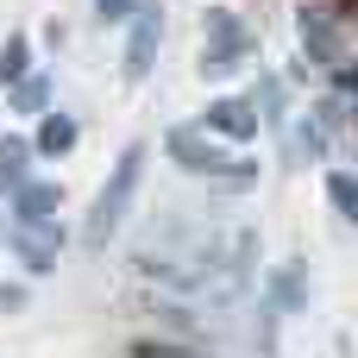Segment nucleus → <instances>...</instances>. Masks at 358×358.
<instances>
[{"label":"nucleus","instance_id":"nucleus-9","mask_svg":"<svg viewBox=\"0 0 358 358\" xmlns=\"http://www.w3.org/2000/svg\"><path fill=\"white\" fill-rule=\"evenodd\" d=\"M25 164H31V138H19V132H6V138H0V189H19V182L31 176Z\"/></svg>","mask_w":358,"mask_h":358},{"label":"nucleus","instance_id":"nucleus-4","mask_svg":"<svg viewBox=\"0 0 358 358\" xmlns=\"http://www.w3.org/2000/svg\"><path fill=\"white\" fill-rule=\"evenodd\" d=\"M164 44V6H132V38H126V82H145Z\"/></svg>","mask_w":358,"mask_h":358},{"label":"nucleus","instance_id":"nucleus-13","mask_svg":"<svg viewBox=\"0 0 358 358\" xmlns=\"http://www.w3.org/2000/svg\"><path fill=\"white\" fill-rule=\"evenodd\" d=\"M13 101H19L25 113H44V101H50V88H44V76H19V82H13Z\"/></svg>","mask_w":358,"mask_h":358},{"label":"nucleus","instance_id":"nucleus-14","mask_svg":"<svg viewBox=\"0 0 358 358\" xmlns=\"http://www.w3.org/2000/svg\"><path fill=\"white\" fill-rule=\"evenodd\" d=\"M132 6L138 0H94V19L101 25H120V19H132Z\"/></svg>","mask_w":358,"mask_h":358},{"label":"nucleus","instance_id":"nucleus-8","mask_svg":"<svg viewBox=\"0 0 358 358\" xmlns=\"http://www.w3.org/2000/svg\"><path fill=\"white\" fill-rule=\"evenodd\" d=\"M296 25H302V44H308V63H327V69H334V63H340V25H334L327 13H302Z\"/></svg>","mask_w":358,"mask_h":358},{"label":"nucleus","instance_id":"nucleus-6","mask_svg":"<svg viewBox=\"0 0 358 358\" xmlns=\"http://www.w3.org/2000/svg\"><path fill=\"white\" fill-rule=\"evenodd\" d=\"M201 132H220V138H258V101H239V94H227V101H214L208 113H201Z\"/></svg>","mask_w":358,"mask_h":358},{"label":"nucleus","instance_id":"nucleus-12","mask_svg":"<svg viewBox=\"0 0 358 358\" xmlns=\"http://www.w3.org/2000/svg\"><path fill=\"white\" fill-rule=\"evenodd\" d=\"M327 195H334V208H340L346 220H358V182L346 176V170H334V176H327Z\"/></svg>","mask_w":358,"mask_h":358},{"label":"nucleus","instance_id":"nucleus-10","mask_svg":"<svg viewBox=\"0 0 358 358\" xmlns=\"http://www.w3.org/2000/svg\"><path fill=\"white\" fill-rule=\"evenodd\" d=\"M69 145H76V120H69V113H44V126H38L31 151H44V157H63Z\"/></svg>","mask_w":358,"mask_h":358},{"label":"nucleus","instance_id":"nucleus-2","mask_svg":"<svg viewBox=\"0 0 358 358\" xmlns=\"http://www.w3.org/2000/svg\"><path fill=\"white\" fill-rule=\"evenodd\" d=\"M245 57H252V31L239 25V13L233 6H208L201 13V76L227 82V76L245 69Z\"/></svg>","mask_w":358,"mask_h":358},{"label":"nucleus","instance_id":"nucleus-11","mask_svg":"<svg viewBox=\"0 0 358 358\" xmlns=\"http://www.w3.org/2000/svg\"><path fill=\"white\" fill-rule=\"evenodd\" d=\"M25 69H31V44H25V38H19V31H13V38H6V44H0V82H6V88H13V82H19V76H25Z\"/></svg>","mask_w":358,"mask_h":358},{"label":"nucleus","instance_id":"nucleus-7","mask_svg":"<svg viewBox=\"0 0 358 358\" xmlns=\"http://www.w3.org/2000/svg\"><path fill=\"white\" fill-rule=\"evenodd\" d=\"M57 245H63V233H57V227H44V233H31V227H13V252L25 258V271H31V277L57 271Z\"/></svg>","mask_w":358,"mask_h":358},{"label":"nucleus","instance_id":"nucleus-5","mask_svg":"<svg viewBox=\"0 0 358 358\" xmlns=\"http://www.w3.org/2000/svg\"><path fill=\"white\" fill-rule=\"evenodd\" d=\"M57 201H63V189L57 182H19L13 189V227H31V233H44V227H57Z\"/></svg>","mask_w":358,"mask_h":358},{"label":"nucleus","instance_id":"nucleus-3","mask_svg":"<svg viewBox=\"0 0 358 358\" xmlns=\"http://www.w3.org/2000/svg\"><path fill=\"white\" fill-rule=\"evenodd\" d=\"M170 157H176L189 176H214V182H233V189H245V182L258 176V164H245V157H227V151L201 145V132H195V126H176V132H170Z\"/></svg>","mask_w":358,"mask_h":358},{"label":"nucleus","instance_id":"nucleus-1","mask_svg":"<svg viewBox=\"0 0 358 358\" xmlns=\"http://www.w3.org/2000/svg\"><path fill=\"white\" fill-rule=\"evenodd\" d=\"M138 170H145V145H126L120 164H113V176H107V189L94 195L88 227H82L88 245H107V239L120 233V220H126V208H132V195H138Z\"/></svg>","mask_w":358,"mask_h":358}]
</instances>
